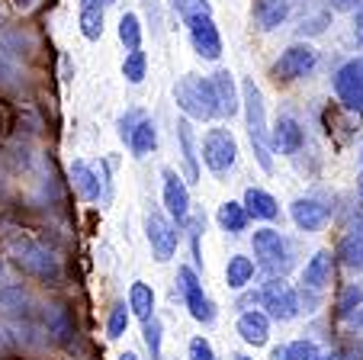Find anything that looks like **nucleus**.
<instances>
[{"instance_id":"nucleus-2","label":"nucleus","mask_w":363,"mask_h":360,"mask_svg":"<svg viewBox=\"0 0 363 360\" xmlns=\"http://www.w3.org/2000/svg\"><path fill=\"white\" fill-rule=\"evenodd\" d=\"M174 103L184 109L186 119L206 123V119H216V116H219L213 84H209V77H199V75H184L174 84Z\"/></svg>"},{"instance_id":"nucleus-32","label":"nucleus","mask_w":363,"mask_h":360,"mask_svg":"<svg viewBox=\"0 0 363 360\" xmlns=\"http://www.w3.org/2000/svg\"><path fill=\"white\" fill-rule=\"evenodd\" d=\"M357 306H363V280L344 286L341 299H337V315H341V319H347V315H354Z\"/></svg>"},{"instance_id":"nucleus-22","label":"nucleus","mask_w":363,"mask_h":360,"mask_svg":"<svg viewBox=\"0 0 363 360\" xmlns=\"http://www.w3.org/2000/svg\"><path fill=\"white\" fill-rule=\"evenodd\" d=\"M103 0H81V33L87 42H96L103 36Z\"/></svg>"},{"instance_id":"nucleus-35","label":"nucleus","mask_w":363,"mask_h":360,"mask_svg":"<svg viewBox=\"0 0 363 360\" xmlns=\"http://www.w3.org/2000/svg\"><path fill=\"white\" fill-rule=\"evenodd\" d=\"M174 13L180 16V20H193V16H206L213 13V7H209V0H171Z\"/></svg>"},{"instance_id":"nucleus-43","label":"nucleus","mask_w":363,"mask_h":360,"mask_svg":"<svg viewBox=\"0 0 363 360\" xmlns=\"http://www.w3.org/2000/svg\"><path fill=\"white\" fill-rule=\"evenodd\" d=\"M270 360H283V347H274V354H270Z\"/></svg>"},{"instance_id":"nucleus-24","label":"nucleus","mask_w":363,"mask_h":360,"mask_svg":"<svg viewBox=\"0 0 363 360\" xmlns=\"http://www.w3.org/2000/svg\"><path fill=\"white\" fill-rule=\"evenodd\" d=\"M129 315H138L142 322L155 315V290L142 280L129 286Z\"/></svg>"},{"instance_id":"nucleus-15","label":"nucleus","mask_w":363,"mask_h":360,"mask_svg":"<svg viewBox=\"0 0 363 360\" xmlns=\"http://www.w3.org/2000/svg\"><path fill=\"white\" fill-rule=\"evenodd\" d=\"M209 84H213V94H216V107H219V116L232 119V116L241 109V97H238V87H235L232 71H216V75L209 77Z\"/></svg>"},{"instance_id":"nucleus-18","label":"nucleus","mask_w":363,"mask_h":360,"mask_svg":"<svg viewBox=\"0 0 363 360\" xmlns=\"http://www.w3.org/2000/svg\"><path fill=\"white\" fill-rule=\"evenodd\" d=\"M302 283L306 290H325L331 283V251H315L308 258L306 271H302Z\"/></svg>"},{"instance_id":"nucleus-39","label":"nucleus","mask_w":363,"mask_h":360,"mask_svg":"<svg viewBox=\"0 0 363 360\" xmlns=\"http://www.w3.org/2000/svg\"><path fill=\"white\" fill-rule=\"evenodd\" d=\"M325 26H328V13L312 16V20H302L299 33H302V36H318V33H325Z\"/></svg>"},{"instance_id":"nucleus-48","label":"nucleus","mask_w":363,"mask_h":360,"mask_svg":"<svg viewBox=\"0 0 363 360\" xmlns=\"http://www.w3.org/2000/svg\"><path fill=\"white\" fill-rule=\"evenodd\" d=\"M360 174H363V151H360Z\"/></svg>"},{"instance_id":"nucleus-12","label":"nucleus","mask_w":363,"mask_h":360,"mask_svg":"<svg viewBox=\"0 0 363 360\" xmlns=\"http://www.w3.org/2000/svg\"><path fill=\"white\" fill-rule=\"evenodd\" d=\"M293 222L299 225L302 231H318L325 222L331 219V212H335V206H331V200L318 197V193H312V197H299L293 203Z\"/></svg>"},{"instance_id":"nucleus-31","label":"nucleus","mask_w":363,"mask_h":360,"mask_svg":"<svg viewBox=\"0 0 363 360\" xmlns=\"http://www.w3.org/2000/svg\"><path fill=\"white\" fill-rule=\"evenodd\" d=\"M142 338H145V347H148L151 360H161V341H164V328H161V319H145L142 322Z\"/></svg>"},{"instance_id":"nucleus-10","label":"nucleus","mask_w":363,"mask_h":360,"mask_svg":"<svg viewBox=\"0 0 363 360\" xmlns=\"http://www.w3.org/2000/svg\"><path fill=\"white\" fill-rule=\"evenodd\" d=\"M177 280H180V283H177L180 286V296H184L190 315L196 322H203V325H213V322H216V306H213V299L203 293V283H199L196 271H193V267H180Z\"/></svg>"},{"instance_id":"nucleus-41","label":"nucleus","mask_w":363,"mask_h":360,"mask_svg":"<svg viewBox=\"0 0 363 360\" xmlns=\"http://www.w3.org/2000/svg\"><path fill=\"white\" fill-rule=\"evenodd\" d=\"M354 39L357 45H363V4L357 7V16H354Z\"/></svg>"},{"instance_id":"nucleus-7","label":"nucleus","mask_w":363,"mask_h":360,"mask_svg":"<svg viewBox=\"0 0 363 360\" xmlns=\"http://www.w3.org/2000/svg\"><path fill=\"white\" fill-rule=\"evenodd\" d=\"M145 235H148L151 251H155V258H158L161 264H164V261H171L174 254H177L180 231H177V225L164 216V212L151 209L148 216H145Z\"/></svg>"},{"instance_id":"nucleus-29","label":"nucleus","mask_w":363,"mask_h":360,"mask_svg":"<svg viewBox=\"0 0 363 360\" xmlns=\"http://www.w3.org/2000/svg\"><path fill=\"white\" fill-rule=\"evenodd\" d=\"M16 75H20V65H16L13 39H0V84H4V87L13 84Z\"/></svg>"},{"instance_id":"nucleus-14","label":"nucleus","mask_w":363,"mask_h":360,"mask_svg":"<svg viewBox=\"0 0 363 360\" xmlns=\"http://www.w3.org/2000/svg\"><path fill=\"white\" fill-rule=\"evenodd\" d=\"M270 142H274V148L280 151V155H299L302 145H306V129L299 126V119H293V116H280L274 126V132H270Z\"/></svg>"},{"instance_id":"nucleus-25","label":"nucleus","mask_w":363,"mask_h":360,"mask_svg":"<svg viewBox=\"0 0 363 360\" xmlns=\"http://www.w3.org/2000/svg\"><path fill=\"white\" fill-rule=\"evenodd\" d=\"M251 280H254V261L245 258V254H235L225 267V283L232 286V290H245Z\"/></svg>"},{"instance_id":"nucleus-13","label":"nucleus","mask_w":363,"mask_h":360,"mask_svg":"<svg viewBox=\"0 0 363 360\" xmlns=\"http://www.w3.org/2000/svg\"><path fill=\"white\" fill-rule=\"evenodd\" d=\"M161 177H164V206H167V216L174 219V225H186V219H190V190H186L184 177L177 174V170L164 168L161 170Z\"/></svg>"},{"instance_id":"nucleus-28","label":"nucleus","mask_w":363,"mask_h":360,"mask_svg":"<svg viewBox=\"0 0 363 360\" xmlns=\"http://www.w3.org/2000/svg\"><path fill=\"white\" fill-rule=\"evenodd\" d=\"M337 258L347 267H363V235L347 231V235L341 238V245H337Z\"/></svg>"},{"instance_id":"nucleus-38","label":"nucleus","mask_w":363,"mask_h":360,"mask_svg":"<svg viewBox=\"0 0 363 360\" xmlns=\"http://www.w3.org/2000/svg\"><path fill=\"white\" fill-rule=\"evenodd\" d=\"M190 360H216V351H213V344L199 334V338H193L190 341Z\"/></svg>"},{"instance_id":"nucleus-34","label":"nucleus","mask_w":363,"mask_h":360,"mask_svg":"<svg viewBox=\"0 0 363 360\" xmlns=\"http://www.w3.org/2000/svg\"><path fill=\"white\" fill-rule=\"evenodd\" d=\"M129 306L125 302H116V306L110 309V319H106V334L110 338H123L125 334V328H129Z\"/></svg>"},{"instance_id":"nucleus-16","label":"nucleus","mask_w":363,"mask_h":360,"mask_svg":"<svg viewBox=\"0 0 363 360\" xmlns=\"http://www.w3.org/2000/svg\"><path fill=\"white\" fill-rule=\"evenodd\" d=\"M71 180H74V190L81 193V200H87V203H100L103 200V187H100V177H96V168H90L87 161L71 164Z\"/></svg>"},{"instance_id":"nucleus-8","label":"nucleus","mask_w":363,"mask_h":360,"mask_svg":"<svg viewBox=\"0 0 363 360\" xmlns=\"http://www.w3.org/2000/svg\"><path fill=\"white\" fill-rule=\"evenodd\" d=\"M315 62H318L315 48L308 45V42H296V45H289L286 52L277 58V65H274V81H277V84L299 81V77H306L308 71L315 68Z\"/></svg>"},{"instance_id":"nucleus-1","label":"nucleus","mask_w":363,"mask_h":360,"mask_svg":"<svg viewBox=\"0 0 363 360\" xmlns=\"http://www.w3.org/2000/svg\"><path fill=\"white\" fill-rule=\"evenodd\" d=\"M241 107H245L247 119V136H251L254 158L261 164V170H274V155H270V129H267V107H264V94L254 84V77H247L241 84Z\"/></svg>"},{"instance_id":"nucleus-11","label":"nucleus","mask_w":363,"mask_h":360,"mask_svg":"<svg viewBox=\"0 0 363 360\" xmlns=\"http://www.w3.org/2000/svg\"><path fill=\"white\" fill-rule=\"evenodd\" d=\"M184 26H186V33H190L193 52H196L199 58H206V62H216L222 55V36H219V29H216L213 13L193 16V20H186Z\"/></svg>"},{"instance_id":"nucleus-46","label":"nucleus","mask_w":363,"mask_h":360,"mask_svg":"<svg viewBox=\"0 0 363 360\" xmlns=\"http://www.w3.org/2000/svg\"><path fill=\"white\" fill-rule=\"evenodd\" d=\"M119 360H138V357H135V354H123V357H119Z\"/></svg>"},{"instance_id":"nucleus-5","label":"nucleus","mask_w":363,"mask_h":360,"mask_svg":"<svg viewBox=\"0 0 363 360\" xmlns=\"http://www.w3.org/2000/svg\"><path fill=\"white\" fill-rule=\"evenodd\" d=\"M203 161L216 177H225L238 161V142L228 129H209L203 138Z\"/></svg>"},{"instance_id":"nucleus-36","label":"nucleus","mask_w":363,"mask_h":360,"mask_svg":"<svg viewBox=\"0 0 363 360\" xmlns=\"http://www.w3.org/2000/svg\"><path fill=\"white\" fill-rule=\"evenodd\" d=\"M322 354H318V344L315 341H293V344L283 347V360H318Z\"/></svg>"},{"instance_id":"nucleus-47","label":"nucleus","mask_w":363,"mask_h":360,"mask_svg":"<svg viewBox=\"0 0 363 360\" xmlns=\"http://www.w3.org/2000/svg\"><path fill=\"white\" fill-rule=\"evenodd\" d=\"M232 360H251V357H245V354H235V357Z\"/></svg>"},{"instance_id":"nucleus-3","label":"nucleus","mask_w":363,"mask_h":360,"mask_svg":"<svg viewBox=\"0 0 363 360\" xmlns=\"http://www.w3.org/2000/svg\"><path fill=\"white\" fill-rule=\"evenodd\" d=\"M13 264L20 267L23 273L29 277H39V280H48V283H58L62 280V264L45 245L33 241V238H20L13 241Z\"/></svg>"},{"instance_id":"nucleus-37","label":"nucleus","mask_w":363,"mask_h":360,"mask_svg":"<svg viewBox=\"0 0 363 360\" xmlns=\"http://www.w3.org/2000/svg\"><path fill=\"white\" fill-rule=\"evenodd\" d=\"M142 119H145V113H142V109H125V113L116 119V136L123 138L125 145H129L132 132H135V126L142 123Z\"/></svg>"},{"instance_id":"nucleus-42","label":"nucleus","mask_w":363,"mask_h":360,"mask_svg":"<svg viewBox=\"0 0 363 360\" xmlns=\"http://www.w3.org/2000/svg\"><path fill=\"white\" fill-rule=\"evenodd\" d=\"M357 197H360V206H363V174H360V180H357Z\"/></svg>"},{"instance_id":"nucleus-50","label":"nucleus","mask_w":363,"mask_h":360,"mask_svg":"<svg viewBox=\"0 0 363 360\" xmlns=\"http://www.w3.org/2000/svg\"><path fill=\"white\" fill-rule=\"evenodd\" d=\"M318 360H337V357H318Z\"/></svg>"},{"instance_id":"nucleus-19","label":"nucleus","mask_w":363,"mask_h":360,"mask_svg":"<svg viewBox=\"0 0 363 360\" xmlns=\"http://www.w3.org/2000/svg\"><path fill=\"white\" fill-rule=\"evenodd\" d=\"M251 16L264 33H270V29H277L289 16V0H257L254 10H251Z\"/></svg>"},{"instance_id":"nucleus-6","label":"nucleus","mask_w":363,"mask_h":360,"mask_svg":"<svg viewBox=\"0 0 363 360\" xmlns=\"http://www.w3.org/2000/svg\"><path fill=\"white\" fill-rule=\"evenodd\" d=\"M337 107L347 113H363V58H350L335 71Z\"/></svg>"},{"instance_id":"nucleus-21","label":"nucleus","mask_w":363,"mask_h":360,"mask_svg":"<svg viewBox=\"0 0 363 360\" xmlns=\"http://www.w3.org/2000/svg\"><path fill=\"white\" fill-rule=\"evenodd\" d=\"M238 334L245 344H254V347H261L267 344V334H270V322L264 312H245L238 319Z\"/></svg>"},{"instance_id":"nucleus-40","label":"nucleus","mask_w":363,"mask_h":360,"mask_svg":"<svg viewBox=\"0 0 363 360\" xmlns=\"http://www.w3.org/2000/svg\"><path fill=\"white\" fill-rule=\"evenodd\" d=\"M331 10H337V13H350V10H357L363 4V0H328Z\"/></svg>"},{"instance_id":"nucleus-17","label":"nucleus","mask_w":363,"mask_h":360,"mask_svg":"<svg viewBox=\"0 0 363 360\" xmlns=\"http://www.w3.org/2000/svg\"><path fill=\"white\" fill-rule=\"evenodd\" d=\"M177 142L180 155H184V170H186V184H199V164H196V138H193L190 119H177Z\"/></svg>"},{"instance_id":"nucleus-49","label":"nucleus","mask_w":363,"mask_h":360,"mask_svg":"<svg viewBox=\"0 0 363 360\" xmlns=\"http://www.w3.org/2000/svg\"><path fill=\"white\" fill-rule=\"evenodd\" d=\"M103 4H106V7H110V4H116V0H103Z\"/></svg>"},{"instance_id":"nucleus-45","label":"nucleus","mask_w":363,"mask_h":360,"mask_svg":"<svg viewBox=\"0 0 363 360\" xmlns=\"http://www.w3.org/2000/svg\"><path fill=\"white\" fill-rule=\"evenodd\" d=\"M350 319H354V325H360V328H363V309H360V315H350Z\"/></svg>"},{"instance_id":"nucleus-20","label":"nucleus","mask_w":363,"mask_h":360,"mask_svg":"<svg viewBox=\"0 0 363 360\" xmlns=\"http://www.w3.org/2000/svg\"><path fill=\"white\" fill-rule=\"evenodd\" d=\"M245 212L247 219H264V222H274L277 216H280V203H277L274 197H270L267 190H257V187H251V190L245 193Z\"/></svg>"},{"instance_id":"nucleus-44","label":"nucleus","mask_w":363,"mask_h":360,"mask_svg":"<svg viewBox=\"0 0 363 360\" xmlns=\"http://www.w3.org/2000/svg\"><path fill=\"white\" fill-rule=\"evenodd\" d=\"M16 4H20L23 10H29V7H33V4H35V0H16Z\"/></svg>"},{"instance_id":"nucleus-23","label":"nucleus","mask_w":363,"mask_h":360,"mask_svg":"<svg viewBox=\"0 0 363 360\" xmlns=\"http://www.w3.org/2000/svg\"><path fill=\"white\" fill-rule=\"evenodd\" d=\"M155 148H158V126H155V119H148V116H145L142 123L135 126L132 138H129V151L135 158H145V155H151Z\"/></svg>"},{"instance_id":"nucleus-27","label":"nucleus","mask_w":363,"mask_h":360,"mask_svg":"<svg viewBox=\"0 0 363 360\" xmlns=\"http://www.w3.org/2000/svg\"><path fill=\"white\" fill-rule=\"evenodd\" d=\"M219 225L225 231H232V235H238V231H245L247 229V212H245V206L241 203H222L219 206Z\"/></svg>"},{"instance_id":"nucleus-9","label":"nucleus","mask_w":363,"mask_h":360,"mask_svg":"<svg viewBox=\"0 0 363 360\" xmlns=\"http://www.w3.org/2000/svg\"><path fill=\"white\" fill-rule=\"evenodd\" d=\"M261 302L270 312V319H277V322H289L299 315V296H296V290L283 277H270L267 283H264Z\"/></svg>"},{"instance_id":"nucleus-30","label":"nucleus","mask_w":363,"mask_h":360,"mask_svg":"<svg viewBox=\"0 0 363 360\" xmlns=\"http://www.w3.org/2000/svg\"><path fill=\"white\" fill-rule=\"evenodd\" d=\"M119 42H123L125 52L142 48V23H138L135 13H125L123 20H119Z\"/></svg>"},{"instance_id":"nucleus-33","label":"nucleus","mask_w":363,"mask_h":360,"mask_svg":"<svg viewBox=\"0 0 363 360\" xmlns=\"http://www.w3.org/2000/svg\"><path fill=\"white\" fill-rule=\"evenodd\" d=\"M145 71H148V58H145L142 48H135V52L125 55V62H123V75L129 84H142L145 81Z\"/></svg>"},{"instance_id":"nucleus-4","label":"nucleus","mask_w":363,"mask_h":360,"mask_svg":"<svg viewBox=\"0 0 363 360\" xmlns=\"http://www.w3.org/2000/svg\"><path fill=\"white\" fill-rule=\"evenodd\" d=\"M254 258H257V264L264 271L283 273L293 264V248H289V241L277 229H261L254 231Z\"/></svg>"},{"instance_id":"nucleus-26","label":"nucleus","mask_w":363,"mask_h":360,"mask_svg":"<svg viewBox=\"0 0 363 360\" xmlns=\"http://www.w3.org/2000/svg\"><path fill=\"white\" fill-rule=\"evenodd\" d=\"M45 332L52 334L55 341L68 344L71 334H74V328H71V322H68V315H65V309H58V306L45 309Z\"/></svg>"}]
</instances>
